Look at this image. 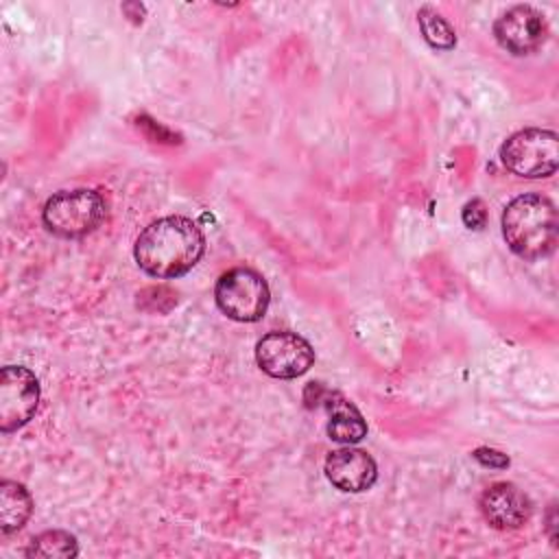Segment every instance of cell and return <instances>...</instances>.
Returning <instances> with one entry per match:
<instances>
[{
  "label": "cell",
  "mask_w": 559,
  "mask_h": 559,
  "mask_svg": "<svg viewBox=\"0 0 559 559\" xmlns=\"http://www.w3.org/2000/svg\"><path fill=\"white\" fill-rule=\"evenodd\" d=\"M205 251V236L192 218L164 216L153 221L135 240L138 266L157 280L186 275Z\"/></svg>",
  "instance_id": "1"
},
{
  "label": "cell",
  "mask_w": 559,
  "mask_h": 559,
  "mask_svg": "<svg viewBox=\"0 0 559 559\" xmlns=\"http://www.w3.org/2000/svg\"><path fill=\"white\" fill-rule=\"evenodd\" d=\"M557 210L544 194H520L502 212V236L524 260H539L557 247Z\"/></svg>",
  "instance_id": "2"
},
{
  "label": "cell",
  "mask_w": 559,
  "mask_h": 559,
  "mask_svg": "<svg viewBox=\"0 0 559 559\" xmlns=\"http://www.w3.org/2000/svg\"><path fill=\"white\" fill-rule=\"evenodd\" d=\"M107 216V203L100 192L76 188L52 194L41 212L48 231L61 238H81L94 231Z\"/></svg>",
  "instance_id": "3"
},
{
  "label": "cell",
  "mask_w": 559,
  "mask_h": 559,
  "mask_svg": "<svg viewBox=\"0 0 559 559\" xmlns=\"http://www.w3.org/2000/svg\"><path fill=\"white\" fill-rule=\"evenodd\" d=\"M500 162L518 177H550L559 166V140L548 129H522L500 146Z\"/></svg>",
  "instance_id": "4"
},
{
  "label": "cell",
  "mask_w": 559,
  "mask_h": 559,
  "mask_svg": "<svg viewBox=\"0 0 559 559\" xmlns=\"http://www.w3.org/2000/svg\"><path fill=\"white\" fill-rule=\"evenodd\" d=\"M214 299L221 312L229 319L253 323L266 314L271 293L266 280L258 271L249 266H236L218 277Z\"/></svg>",
  "instance_id": "5"
},
{
  "label": "cell",
  "mask_w": 559,
  "mask_h": 559,
  "mask_svg": "<svg viewBox=\"0 0 559 559\" xmlns=\"http://www.w3.org/2000/svg\"><path fill=\"white\" fill-rule=\"evenodd\" d=\"M258 367L280 380L304 376L314 362V349L295 332H269L255 345Z\"/></svg>",
  "instance_id": "6"
},
{
  "label": "cell",
  "mask_w": 559,
  "mask_h": 559,
  "mask_svg": "<svg viewBox=\"0 0 559 559\" xmlns=\"http://www.w3.org/2000/svg\"><path fill=\"white\" fill-rule=\"evenodd\" d=\"M39 404V382L26 367L7 365L0 371V430L13 432L31 421Z\"/></svg>",
  "instance_id": "7"
},
{
  "label": "cell",
  "mask_w": 559,
  "mask_h": 559,
  "mask_svg": "<svg viewBox=\"0 0 559 559\" xmlns=\"http://www.w3.org/2000/svg\"><path fill=\"white\" fill-rule=\"evenodd\" d=\"M546 35L544 15L528 4H515L493 22L496 41L511 55L535 52L546 41Z\"/></svg>",
  "instance_id": "8"
},
{
  "label": "cell",
  "mask_w": 559,
  "mask_h": 559,
  "mask_svg": "<svg viewBox=\"0 0 559 559\" xmlns=\"http://www.w3.org/2000/svg\"><path fill=\"white\" fill-rule=\"evenodd\" d=\"M480 511L493 528L513 531L531 518L533 504L513 483H493L480 496Z\"/></svg>",
  "instance_id": "9"
},
{
  "label": "cell",
  "mask_w": 559,
  "mask_h": 559,
  "mask_svg": "<svg viewBox=\"0 0 559 559\" xmlns=\"http://www.w3.org/2000/svg\"><path fill=\"white\" fill-rule=\"evenodd\" d=\"M325 476L336 489L358 493L376 483L378 467L369 452L347 445L330 452L325 459Z\"/></svg>",
  "instance_id": "10"
},
{
  "label": "cell",
  "mask_w": 559,
  "mask_h": 559,
  "mask_svg": "<svg viewBox=\"0 0 559 559\" xmlns=\"http://www.w3.org/2000/svg\"><path fill=\"white\" fill-rule=\"evenodd\" d=\"M317 395L314 400L323 404V408L328 411V435L332 441L352 445L358 443L365 435H367V424L360 415V411L345 400L341 393L336 391H328L323 389L319 382H312Z\"/></svg>",
  "instance_id": "11"
},
{
  "label": "cell",
  "mask_w": 559,
  "mask_h": 559,
  "mask_svg": "<svg viewBox=\"0 0 559 559\" xmlns=\"http://www.w3.org/2000/svg\"><path fill=\"white\" fill-rule=\"evenodd\" d=\"M33 511V500L24 485L15 480L0 483V531L4 535L20 531Z\"/></svg>",
  "instance_id": "12"
},
{
  "label": "cell",
  "mask_w": 559,
  "mask_h": 559,
  "mask_svg": "<svg viewBox=\"0 0 559 559\" xmlns=\"http://www.w3.org/2000/svg\"><path fill=\"white\" fill-rule=\"evenodd\" d=\"M417 22L421 28L424 39L437 48V50H450L456 46V33L454 28L448 24L445 17H441L435 9L430 7H421L417 11Z\"/></svg>",
  "instance_id": "13"
},
{
  "label": "cell",
  "mask_w": 559,
  "mask_h": 559,
  "mask_svg": "<svg viewBox=\"0 0 559 559\" xmlns=\"http://www.w3.org/2000/svg\"><path fill=\"white\" fill-rule=\"evenodd\" d=\"M79 552L76 537L68 531H46L31 539L26 557H74Z\"/></svg>",
  "instance_id": "14"
},
{
  "label": "cell",
  "mask_w": 559,
  "mask_h": 559,
  "mask_svg": "<svg viewBox=\"0 0 559 559\" xmlns=\"http://www.w3.org/2000/svg\"><path fill=\"white\" fill-rule=\"evenodd\" d=\"M463 223L469 227V229H483L485 223H487V210H485V203L480 199H472L465 203L463 207Z\"/></svg>",
  "instance_id": "15"
},
{
  "label": "cell",
  "mask_w": 559,
  "mask_h": 559,
  "mask_svg": "<svg viewBox=\"0 0 559 559\" xmlns=\"http://www.w3.org/2000/svg\"><path fill=\"white\" fill-rule=\"evenodd\" d=\"M474 459L487 467H507L509 465V459L502 454V452H496V450H489V448H478L474 450Z\"/></svg>",
  "instance_id": "16"
}]
</instances>
